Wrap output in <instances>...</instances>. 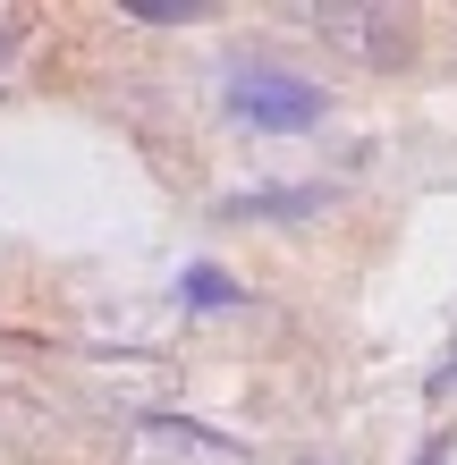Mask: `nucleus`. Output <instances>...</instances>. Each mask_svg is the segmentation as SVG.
I'll return each mask as SVG.
<instances>
[{"label":"nucleus","mask_w":457,"mask_h":465,"mask_svg":"<svg viewBox=\"0 0 457 465\" xmlns=\"http://www.w3.org/2000/svg\"><path fill=\"white\" fill-rule=\"evenodd\" d=\"M221 102L237 127L254 135H305L331 119V85H313L297 68H272V60H229L221 68Z\"/></svg>","instance_id":"nucleus-1"},{"label":"nucleus","mask_w":457,"mask_h":465,"mask_svg":"<svg viewBox=\"0 0 457 465\" xmlns=\"http://www.w3.org/2000/svg\"><path fill=\"white\" fill-rule=\"evenodd\" d=\"M305 25H313L331 51H347V60H373V68H398V60L415 51L407 17H398V9H373V0H313Z\"/></svg>","instance_id":"nucleus-2"},{"label":"nucleus","mask_w":457,"mask_h":465,"mask_svg":"<svg viewBox=\"0 0 457 465\" xmlns=\"http://www.w3.org/2000/svg\"><path fill=\"white\" fill-rule=\"evenodd\" d=\"M127 440H136V457H161V465H254L246 440H229V431H212L195 415H161V406H136Z\"/></svg>","instance_id":"nucleus-3"},{"label":"nucleus","mask_w":457,"mask_h":465,"mask_svg":"<svg viewBox=\"0 0 457 465\" xmlns=\"http://www.w3.org/2000/svg\"><path fill=\"white\" fill-rule=\"evenodd\" d=\"M331 203V186H237L221 195V221H313V212Z\"/></svg>","instance_id":"nucleus-4"},{"label":"nucleus","mask_w":457,"mask_h":465,"mask_svg":"<svg viewBox=\"0 0 457 465\" xmlns=\"http://www.w3.org/2000/svg\"><path fill=\"white\" fill-rule=\"evenodd\" d=\"M178 305L186 313H229V305H246V288H237L221 262H186L178 271Z\"/></svg>","instance_id":"nucleus-5"},{"label":"nucleus","mask_w":457,"mask_h":465,"mask_svg":"<svg viewBox=\"0 0 457 465\" xmlns=\"http://www.w3.org/2000/svg\"><path fill=\"white\" fill-rule=\"evenodd\" d=\"M127 17H136V25H195L204 0H127Z\"/></svg>","instance_id":"nucleus-6"},{"label":"nucleus","mask_w":457,"mask_h":465,"mask_svg":"<svg viewBox=\"0 0 457 465\" xmlns=\"http://www.w3.org/2000/svg\"><path fill=\"white\" fill-rule=\"evenodd\" d=\"M449 457H457V431H432V440H423L407 465H449Z\"/></svg>","instance_id":"nucleus-7"},{"label":"nucleus","mask_w":457,"mask_h":465,"mask_svg":"<svg viewBox=\"0 0 457 465\" xmlns=\"http://www.w3.org/2000/svg\"><path fill=\"white\" fill-rule=\"evenodd\" d=\"M331 465H339V457H331Z\"/></svg>","instance_id":"nucleus-8"}]
</instances>
